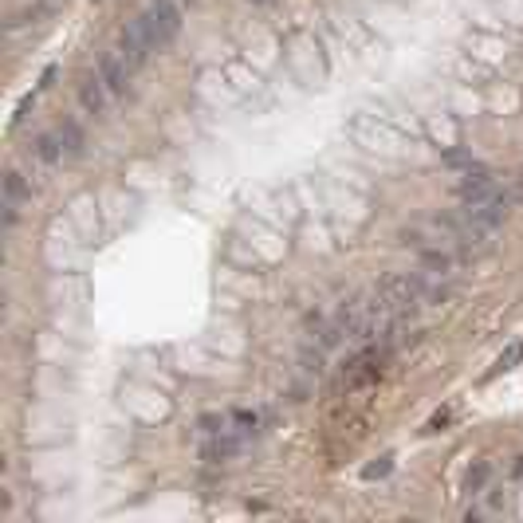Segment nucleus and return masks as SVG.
<instances>
[{
    "mask_svg": "<svg viewBox=\"0 0 523 523\" xmlns=\"http://www.w3.org/2000/svg\"><path fill=\"white\" fill-rule=\"evenodd\" d=\"M59 138H64L67 158H79V153H83V130H79L75 122H64V126H59Z\"/></svg>",
    "mask_w": 523,
    "mask_h": 523,
    "instance_id": "nucleus-7",
    "label": "nucleus"
},
{
    "mask_svg": "<svg viewBox=\"0 0 523 523\" xmlns=\"http://www.w3.org/2000/svg\"><path fill=\"white\" fill-rule=\"evenodd\" d=\"M389 468H394V457H382L378 465H366V468H362V476H366V480H378V476H386Z\"/></svg>",
    "mask_w": 523,
    "mask_h": 523,
    "instance_id": "nucleus-9",
    "label": "nucleus"
},
{
    "mask_svg": "<svg viewBox=\"0 0 523 523\" xmlns=\"http://www.w3.org/2000/svg\"><path fill=\"white\" fill-rule=\"evenodd\" d=\"M484 480H488V465H476L473 473H468L465 488H468V492H480V488H484Z\"/></svg>",
    "mask_w": 523,
    "mask_h": 523,
    "instance_id": "nucleus-10",
    "label": "nucleus"
},
{
    "mask_svg": "<svg viewBox=\"0 0 523 523\" xmlns=\"http://www.w3.org/2000/svg\"><path fill=\"white\" fill-rule=\"evenodd\" d=\"M118 51H122V59H126L135 71H142L150 64V56H153V48H150V39H146V32H142V24L135 20V24H126L118 32Z\"/></svg>",
    "mask_w": 523,
    "mask_h": 523,
    "instance_id": "nucleus-3",
    "label": "nucleus"
},
{
    "mask_svg": "<svg viewBox=\"0 0 523 523\" xmlns=\"http://www.w3.org/2000/svg\"><path fill=\"white\" fill-rule=\"evenodd\" d=\"M519 362H523V343H508L504 354H500L496 366H492V374H504V370H511V366H519Z\"/></svg>",
    "mask_w": 523,
    "mask_h": 523,
    "instance_id": "nucleus-8",
    "label": "nucleus"
},
{
    "mask_svg": "<svg viewBox=\"0 0 523 523\" xmlns=\"http://www.w3.org/2000/svg\"><path fill=\"white\" fill-rule=\"evenodd\" d=\"M36 158L44 161V166H64L67 161V150H64V138H59V130H51V135H44L36 142Z\"/></svg>",
    "mask_w": 523,
    "mask_h": 523,
    "instance_id": "nucleus-5",
    "label": "nucleus"
},
{
    "mask_svg": "<svg viewBox=\"0 0 523 523\" xmlns=\"http://www.w3.org/2000/svg\"><path fill=\"white\" fill-rule=\"evenodd\" d=\"M138 24H142V32H146V39H150L153 51H166L173 39H178V32H181V8H178V0H150V4L142 8Z\"/></svg>",
    "mask_w": 523,
    "mask_h": 523,
    "instance_id": "nucleus-1",
    "label": "nucleus"
},
{
    "mask_svg": "<svg viewBox=\"0 0 523 523\" xmlns=\"http://www.w3.org/2000/svg\"><path fill=\"white\" fill-rule=\"evenodd\" d=\"M51 83H56V67H48L44 79H39V87H51Z\"/></svg>",
    "mask_w": 523,
    "mask_h": 523,
    "instance_id": "nucleus-12",
    "label": "nucleus"
},
{
    "mask_svg": "<svg viewBox=\"0 0 523 523\" xmlns=\"http://www.w3.org/2000/svg\"><path fill=\"white\" fill-rule=\"evenodd\" d=\"M79 102H83V110L87 115H107V102H110V87L102 83V75H99V67L91 71V75L79 83Z\"/></svg>",
    "mask_w": 523,
    "mask_h": 523,
    "instance_id": "nucleus-4",
    "label": "nucleus"
},
{
    "mask_svg": "<svg viewBox=\"0 0 523 523\" xmlns=\"http://www.w3.org/2000/svg\"><path fill=\"white\" fill-rule=\"evenodd\" d=\"M99 75H102V83L110 87V95H126L130 79H135V67L122 59L118 48H110V51H102L99 56Z\"/></svg>",
    "mask_w": 523,
    "mask_h": 523,
    "instance_id": "nucleus-2",
    "label": "nucleus"
},
{
    "mask_svg": "<svg viewBox=\"0 0 523 523\" xmlns=\"http://www.w3.org/2000/svg\"><path fill=\"white\" fill-rule=\"evenodd\" d=\"M178 4H193V0H178Z\"/></svg>",
    "mask_w": 523,
    "mask_h": 523,
    "instance_id": "nucleus-14",
    "label": "nucleus"
},
{
    "mask_svg": "<svg viewBox=\"0 0 523 523\" xmlns=\"http://www.w3.org/2000/svg\"><path fill=\"white\" fill-rule=\"evenodd\" d=\"M28 197H32V189H28L24 178H20V173L13 170V173L4 178V201H8V205H24Z\"/></svg>",
    "mask_w": 523,
    "mask_h": 523,
    "instance_id": "nucleus-6",
    "label": "nucleus"
},
{
    "mask_svg": "<svg viewBox=\"0 0 523 523\" xmlns=\"http://www.w3.org/2000/svg\"><path fill=\"white\" fill-rule=\"evenodd\" d=\"M252 4H268V0H252Z\"/></svg>",
    "mask_w": 523,
    "mask_h": 523,
    "instance_id": "nucleus-13",
    "label": "nucleus"
},
{
    "mask_svg": "<svg viewBox=\"0 0 523 523\" xmlns=\"http://www.w3.org/2000/svg\"><path fill=\"white\" fill-rule=\"evenodd\" d=\"M440 425H449V409H440V414L433 417V422H429V425H425V433H437V429H440Z\"/></svg>",
    "mask_w": 523,
    "mask_h": 523,
    "instance_id": "nucleus-11",
    "label": "nucleus"
}]
</instances>
